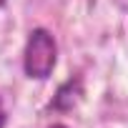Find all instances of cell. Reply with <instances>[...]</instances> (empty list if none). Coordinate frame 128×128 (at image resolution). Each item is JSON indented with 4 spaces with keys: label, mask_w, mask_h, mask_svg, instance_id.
<instances>
[{
    "label": "cell",
    "mask_w": 128,
    "mask_h": 128,
    "mask_svg": "<svg viewBox=\"0 0 128 128\" xmlns=\"http://www.w3.org/2000/svg\"><path fill=\"white\" fill-rule=\"evenodd\" d=\"M58 66V40L48 28H33L23 48V73L30 80H48Z\"/></svg>",
    "instance_id": "1"
},
{
    "label": "cell",
    "mask_w": 128,
    "mask_h": 128,
    "mask_svg": "<svg viewBox=\"0 0 128 128\" xmlns=\"http://www.w3.org/2000/svg\"><path fill=\"white\" fill-rule=\"evenodd\" d=\"M83 96H86L83 73H73L58 86V90L53 93V98L45 106V110L48 113H70L83 103Z\"/></svg>",
    "instance_id": "2"
},
{
    "label": "cell",
    "mask_w": 128,
    "mask_h": 128,
    "mask_svg": "<svg viewBox=\"0 0 128 128\" xmlns=\"http://www.w3.org/2000/svg\"><path fill=\"white\" fill-rule=\"evenodd\" d=\"M5 126H8V108H5L3 96H0V128H5Z\"/></svg>",
    "instance_id": "3"
},
{
    "label": "cell",
    "mask_w": 128,
    "mask_h": 128,
    "mask_svg": "<svg viewBox=\"0 0 128 128\" xmlns=\"http://www.w3.org/2000/svg\"><path fill=\"white\" fill-rule=\"evenodd\" d=\"M48 128H70V126H66V123H50Z\"/></svg>",
    "instance_id": "4"
},
{
    "label": "cell",
    "mask_w": 128,
    "mask_h": 128,
    "mask_svg": "<svg viewBox=\"0 0 128 128\" xmlns=\"http://www.w3.org/2000/svg\"><path fill=\"white\" fill-rule=\"evenodd\" d=\"M5 3H8V0H0V10H3V8H5Z\"/></svg>",
    "instance_id": "5"
}]
</instances>
